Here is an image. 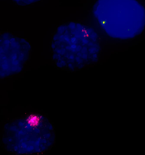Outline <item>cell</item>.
I'll return each instance as SVG.
<instances>
[{
  "label": "cell",
  "instance_id": "1",
  "mask_svg": "<svg viewBox=\"0 0 145 155\" xmlns=\"http://www.w3.org/2000/svg\"><path fill=\"white\" fill-rule=\"evenodd\" d=\"M51 50L58 68L76 71L99 60L101 40L91 27L81 22H69L57 28Z\"/></svg>",
  "mask_w": 145,
  "mask_h": 155
},
{
  "label": "cell",
  "instance_id": "2",
  "mask_svg": "<svg viewBox=\"0 0 145 155\" xmlns=\"http://www.w3.org/2000/svg\"><path fill=\"white\" fill-rule=\"evenodd\" d=\"M92 14L101 30L117 40L137 38L145 28V8L138 0H96Z\"/></svg>",
  "mask_w": 145,
  "mask_h": 155
},
{
  "label": "cell",
  "instance_id": "3",
  "mask_svg": "<svg viewBox=\"0 0 145 155\" xmlns=\"http://www.w3.org/2000/svg\"><path fill=\"white\" fill-rule=\"evenodd\" d=\"M56 140L55 130L48 119L29 114L7 123L2 142L8 152L18 155L38 154L51 148Z\"/></svg>",
  "mask_w": 145,
  "mask_h": 155
},
{
  "label": "cell",
  "instance_id": "4",
  "mask_svg": "<svg viewBox=\"0 0 145 155\" xmlns=\"http://www.w3.org/2000/svg\"><path fill=\"white\" fill-rule=\"evenodd\" d=\"M31 51V44L25 38L8 32L0 34V79L21 72Z\"/></svg>",
  "mask_w": 145,
  "mask_h": 155
},
{
  "label": "cell",
  "instance_id": "5",
  "mask_svg": "<svg viewBox=\"0 0 145 155\" xmlns=\"http://www.w3.org/2000/svg\"><path fill=\"white\" fill-rule=\"evenodd\" d=\"M13 1L15 3H17L18 5H20V6H27V5H30V4H32V3L39 2L41 0H13Z\"/></svg>",
  "mask_w": 145,
  "mask_h": 155
}]
</instances>
